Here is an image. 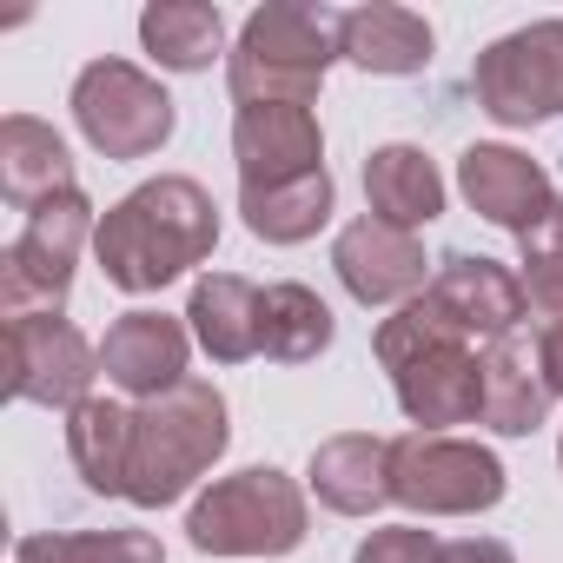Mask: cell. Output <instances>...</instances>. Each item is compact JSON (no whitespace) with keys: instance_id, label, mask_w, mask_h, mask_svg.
<instances>
[{"instance_id":"12","label":"cell","mask_w":563,"mask_h":563,"mask_svg":"<svg viewBox=\"0 0 563 563\" xmlns=\"http://www.w3.org/2000/svg\"><path fill=\"white\" fill-rule=\"evenodd\" d=\"M332 265H339V286L358 299V306H411L424 286H431V258L418 245V232H398L385 219H352L332 245Z\"/></svg>"},{"instance_id":"2","label":"cell","mask_w":563,"mask_h":563,"mask_svg":"<svg viewBox=\"0 0 563 563\" xmlns=\"http://www.w3.org/2000/svg\"><path fill=\"white\" fill-rule=\"evenodd\" d=\"M332 60H345V14L319 0H272L239 27L225 87L239 107H312Z\"/></svg>"},{"instance_id":"8","label":"cell","mask_w":563,"mask_h":563,"mask_svg":"<svg viewBox=\"0 0 563 563\" xmlns=\"http://www.w3.org/2000/svg\"><path fill=\"white\" fill-rule=\"evenodd\" d=\"M74 120L87 133L93 153L107 159H153L166 140H173V93L140 74L133 60H87L80 80H74Z\"/></svg>"},{"instance_id":"10","label":"cell","mask_w":563,"mask_h":563,"mask_svg":"<svg viewBox=\"0 0 563 563\" xmlns=\"http://www.w3.org/2000/svg\"><path fill=\"white\" fill-rule=\"evenodd\" d=\"M431 306L438 325H451L464 345H497V339H517V325L530 319V299H523V278L484 252H444L431 286L418 292Z\"/></svg>"},{"instance_id":"5","label":"cell","mask_w":563,"mask_h":563,"mask_svg":"<svg viewBox=\"0 0 563 563\" xmlns=\"http://www.w3.org/2000/svg\"><path fill=\"white\" fill-rule=\"evenodd\" d=\"M306 530H312L306 490L272 464L212 477L186 510V537L206 556H292Z\"/></svg>"},{"instance_id":"26","label":"cell","mask_w":563,"mask_h":563,"mask_svg":"<svg viewBox=\"0 0 563 563\" xmlns=\"http://www.w3.org/2000/svg\"><path fill=\"white\" fill-rule=\"evenodd\" d=\"M14 563H166V550L153 530H34Z\"/></svg>"},{"instance_id":"15","label":"cell","mask_w":563,"mask_h":563,"mask_svg":"<svg viewBox=\"0 0 563 563\" xmlns=\"http://www.w3.org/2000/svg\"><path fill=\"white\" fill-rule=\"evenodd\" d=\"M100 372L107 385H120L126 398H166L173 385H186V325L166 312H126L107 325L100 339Z\"/></svg>"},{"instance_id":"25","label":"cell","mask_w":563,"mask_h":563,"mask_svg":"<svg viewBox=\"0 0 563 563\" xmlns=\"http://www.w3.org/2000/svg\"><path fill=\"white\" fill-rule=\"evenodd\" d=\"M140 41L166 74H206L225 54V14L206 0H153L140 14Z\"/></svg>"},{"instance_id":"19","label":"cell","mask_w":563,"mask_h":563,"mask_svg":"<svg viewBox=\"0 0 563 563\" xmlns=\"http://www.w3.org/2000/svg\"><path fill=\"white\" fill-rule=\"evenodd\" d=\"M258 286L239 272H206L192 286V306H186V325L199 339V352L212 365H245L258 358Z\"/></svg>"},{"instance_id":"9","label":"cell","mask_w":563,"mask_h":563,"mask_svg":"<svg viewBox=\"0 0 563 563\" xmlns=\"http://www.w3.org/2000/svg\"><path fill=\"white\" fill-rule=\"evenodd\" d=\"M471 93L497 126H537L563 113V21H530L490 41L471 67Z\"/></svg>"},{"instance_id":"21","label":"cell","mask_w":563,"mask_h":563,"mask_svg":"<svg viewBox=\"0 0 563 563\" xmlns=\"http://www.w3.org/2000/svg\"><path fill=\"white\" fill-rule=\"evenodd\" d=\"M431 21L411 14V8H391V0H372V8H352L345 14V60L365 67V74H385V80H405V74H424L431 67Z\"/></svg>"},{"instance_id":"23","label":"cell","mask_w":563,"mask_h":563,"mask_svg":"<svg viewBox=\"0 0 563 563\" xmlns=\"http://www.w3.org/2000/svg\"><path fill=\"white\" fill-rule=\"evenodd\" d=\"M332 306L299 286V278H278V286H265L258 299V352L272 365H312L325 345H332Z\"/></svg>"},{"instance_id":"6","label":"cell","mask_w":563,"mask_h":563,"mask_svg":"<svg viewBox=\"0 0 563 563\" xmlns=\"http://www.w3.org/2000/svg\"><path fill=\"white\" fill-rule=\"evenodd\" d=\"M100 232L87 192H67V199H47L41 212H27V232L0 252V312L8 325L21 319H54L74 292V265H80V245Z\"/></svg>"},{"instance_id":"16","label":"cell","mask_w":563,"mask_h":563,"mask_svg":"<svg viewBox=\"0 0 563 563\" xmlns=\"http://www.w3.org/2000/svg\"><path fill=\"white\" fill-rule=\"evenodd\" d=\"M0 192H8L14 212H41L47 199L80 192L74 153H67V140L47 120H34V113L0 120Z\"/></svg>"},{"instance_id":"7","label":"cell","mask_w":563,"mask_h":563,"mask_svg":"<svg viewBox=\"0 0 563 563\" xmlns=\"http://www.w3.org/2000/svg\"><path fill=\"white\" fill-rule=\"evenodd\" d=\"M497 451L451 438V431H405L391 438V504L418 517H477L504 497Z\"/></svg>"},{"instance_id":"29","label":"cell","mask_w":563,"mask_h":563,"mask_svg":"<svg viewBox=\"0 0 563 563\" xmlns=\"http://www.w3.org/2000/svg\"><path fill=\"white\" fill-rule=\"evenodd\" d=\"M438 563H517V556H510V543H497V537H457V543L438 550Z\"/></svg>"},{"instance_id":"4","label":"cell","mask_w":563,"mask_h":563,"mask_svg":"<svg viewBox=\"0 0 563 563\" xmlns=\"http://www.w3.org/2000/svg\"><path fill=\"white\" fill-rule=\"evenodd\" d=\"M232 444L225 424V398L212 378H186L166 398H146L133 411V477H126V504L159 510L179 504Z\"/></svg>"},{"instance_id":"30","label":"cell","mask_w":563,"mask_h":563,"mask_svg":"<svg viewBox=\"0 0 563 563\" xmlns=\"http://www.w3.org/2000/svg\"><path fill=\"white\" fill-rule=\"evenodd\" d=\"M537 358H543L550 398H563V319H543V325H537Z\"/></svg>"},{"instance_id":"11","label":"cell","mask_w":563,"mask_h":563,"mask_svg":"<svg viewBox=\"0 0 563 563\" xmlns=\"http://www.w3.org/2000/svg\"><path fill=\"white\" fill-rule=\"evenodd\" d=\"M93 378H100V345H87L80 325H67L60 312L8 325V391L21 405L74 411L93 398Z\"/></svg>"},{"instance_id":"27","label":"cell","mask_w":563,"mask_h":563,"mask_svg":"<svg viewBox=\"0 0 563 563\" xmlns=\"http://www.w3.org/2000/svg\"><path fill=\"white\" fill-rule=\"evenodd\" d=\"M438 537L431 530H418V523H385V530H372L365 543H358V556L352 563H438Z\"/></svg>"},{"instance_id":"18","label":"cell","mask_w":563,"mask_h":563,"mask_svg":"<svg viewBox=\"0 0 563 563\" xmlns=\"http://www.w3.org/2000/svg\"><path fill=\"white\" fill-rule=\"evenodd\" d=\"M365 212L398 225V232H418L444 212V173L424 146H372L365 153Z\"/></svg>"},{"instance_id":"3","label":"cell","mask_w":563,"mask_h":563,"mask_svg":"<svg viewBox=\"0 0 563 563\" xmlns=\"http://www.w3.org/2000/svg\"><path fill=\"white\" fill-rule=\"evenodd\" d=\"M372 352L391 372V391L418 431H451V424L484 418V358L451 325H438L424 299L398 306L372 332Z\"/></svg>"},{"instance_id":"1","label":"cell","mask_w":563,"mask_h":563,"mask_svg":"<svg viewBox=\"0 0 563 563\" xmlns=\"http://www.w3.org/2000/svg\"><path fill=\"white\" fill-rule=\"evenodd\" d=\"M212 245H219V206L186 173H159V179L133 186L120 206L100 212V232H93V258L107 272V286H120L133 299L173 286L179 272L212 258Z\"/></svg>"},{"instance_id":"13","label":"cell","mask_w":563,"mask_h":563,"mask_svg":"<svg viewBox=\"0 0 563 563\" xmlns=\"http://www.w3.org/2000/svg\"><path fill=\"white\" fill-rule=\"evenodd\" d=\"M232 159H239V186H286V179L325 173L319 113L312 107H239Z\"/></svg>"},{"instance_id":"22","label":"cell","mask_w":563,"mask_h":563,"mask_svg":"<svg viewBox=\"0 0 563 563\" xmlns=\"http://www.w3.org/2000/svg\"><path fill=\"white\" fill-rule=\"evenodd\" d=\"M67 457L93 497H126L133 477V411L113 398H87L67 411Z\"/></svg>"},{"instance_id":"20","label":"cell","mask_w":563,"mask_h":563,"mask_svg":"<svg viewBox=\"0 0 563 563\" xmlns=\"http://www.w3.org/2000/svg\"><path fill=\"white\" fill-rule=\"evenodd\" d=\"M550 411V378L537 358V339H497L484 352V424L497 438H530Z\"/></svg>"},{"instance_id":"31","label":"cell","mask_w":563,"mask_h":563,"mask_svg":"<svg viewBox=\"0 0 563 563\" xmlns=\"http://www.w3.org/2000/svg\"><path fill=\"white\" fill-rule=\"evenodd\" d=\"M556 464H563V438H556Z\"/></svg>"},{"instance_id":"24","label":"cell","mask_w":563,"mask_h":563,"mask_svg":"<svg viewBox=\"0 0 563 563\" xmlns=\"http://www.w3.org/2000/svg\"><path fill=\"white\" fill-rule=\"evenodd\" d=\"M332 173H306L286 186H239V219L265 245H306L332 219Z\"/></svg>"},{"instance_id":"14","label":"cell","mask_w":563,"mask_h":563,"mask_svg":"<svg viewBox=\"0 0 563 563\" xmlns=\"http://www.w3.org/2000/svg\"><path fill=\"white\" fill-rule=\"evenodd\" d=\"M457 192L471 199L477 219L504 225V232H530L543 212H550V173L517 153V146H464L457 159Z\"/></svg>"},{"instance_id":"17","label":"cell","mask_w":563,"mask_h":563,"mask_svg":"<svg viewBox=\"0 0 563 563\" xmlns=\"http://www.w3.org/2000/svg\"><path fill=\"white\" fill-rule=\"evenodd\" d=\"M312 490L339 517H372L391 504V438L372 431H339L312 451Z\"/></svg>"},{"instance_id":"28","label":"cell","mask_w":563,"mask_h":563,"mask_svg":"<svg viewBox=\"0 0 563 563\" xmlns=\"http://www.w3.org/2000/svg\"><path fill=\"white\" fill-rule=\"evenodd\" d=\"M517 252H523V265H550V258H563V199H550V212H543L530 232H517Z\"/></svg>"}]
</instances>
